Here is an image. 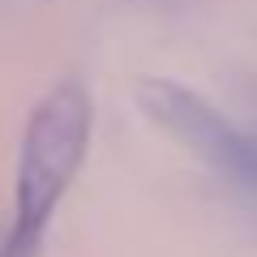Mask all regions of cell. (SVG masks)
Listing matches in <instances>:
<instances>
[{
  "instance_id": "obj_1",
  "label": "cell",
  "mask_w": 257,
  "mask_h": 257,
  "mask_svg": "<svg viewBox=\"0 0 257 257\" xmlns=\"http://www.w3.org/2000/svg\"><path fill=\"white\" fill-rule=\"evenodd\" d=\"M90 142V94L77 82H64L35 107L22 138L18 163V206H13V231L0 257H35L43 240L47 214L64 197L69 180L77 176Z\"/></svg>"
},
{
  "instance_id": "obj_2",
  "label": "cell",
  "mask_w": 257,
  "mask_h": 257,
  "mask_svg": "<svg viewBox=\"0 0 257 257\" xmlns=\"http://www.w3.org/2000/svg\"><path fill=\"white\" fill-rule=\"evenodd\" d=\"M138 103L155 124H163L193 155H202L210 167H219L236 184H253L257 189V138L227 124L206 99H197L193 90H184L176 82L146 77L138 86Z\"/></svg>"
}]
</instances>
